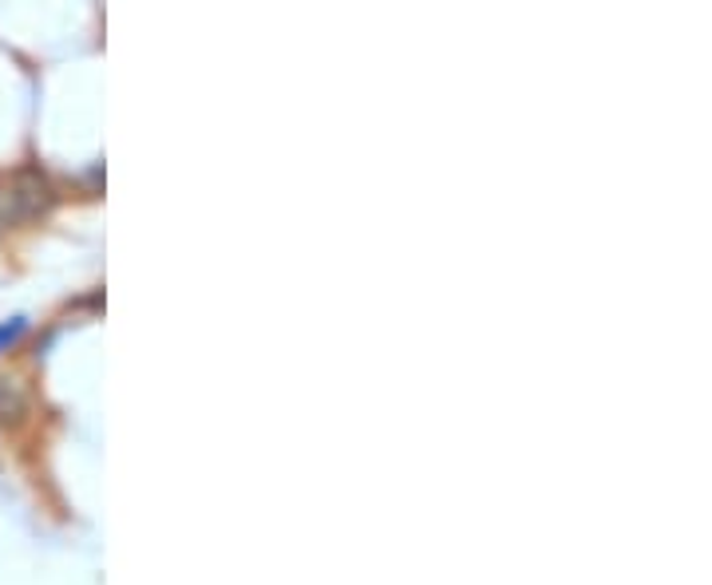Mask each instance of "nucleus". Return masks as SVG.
Returning a JSON list of instances; mask_svg holds the SVG:
<instances>
[{
  "mask_svg": "<svg viewBox=\"0 0 712 585\" xmlns=\"http://www.w3.org/2000/svg\"><path fill=\"white\" fill-rule=\"evenodd\" d=\"M24 408H28V395H24L21 383L0 376V420H16V415H24Z\"/></svg>",
  "mask_w": 712,
  "mask_h": 585,
  "instance_id": "nucleus-1",
  "label": "nucleus"
},
{
  "mask_svg": "<svg viewBox=\"0 0 712 585\" xmlns=\"http://www.w3.org/2000/svg\"><path fill=\"white\" fill-rule=\"evenodd\" d=\"M28 333V317H12V321H0V353H9L12 344Z\"/></svg>",
  "mask_w": 712,
  "mask_h": 585,
  "instance_id": "nucleus-2",
  "label": "nucleus"
}]
</instances>
